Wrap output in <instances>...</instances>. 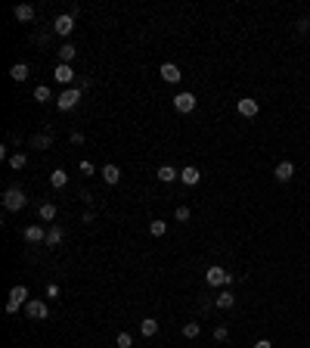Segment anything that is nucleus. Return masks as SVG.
<instances>
[{
	"mask_svg": "<svg viewBox=\"0 0 310 348\" xmlns=\"http://www.w3.org/2000/svg\"><path fill=\"white\" fill-rule=\"evenodd\" d=\"M103 181L115 186V184L121 181V168H118V165H103Z\"/></svg>",
	"mask_w": 310,
	"mask_h": 348,
	"instance_id": "14",
	"label": "nucleus"
},
{
	"mask_svg": "<svg viewBox=\"0 0 310 348\" xmlns=\"http://www.w3.org/2000/svg\"><path fill=\"white\" fill-rule=\"evenodd\" d=\"M236 109H239V115H245V118H255L257 115V100H239L236 103Z\"/></svg>",
	"mask_w": 310,
	"mask_h": 348,
	"instance_id": "8",
	"label": "nucleus"
},
{
	"mask_svg": "<svg viewBox=\"0 0 310 348\" xmlns=\"http://www.w3.org/2000/svg\"><path fill=\"white\" fill-rule=\"evenodd\" d=\"M10 299L19 302V305H25V302H28V289H25V286H13V289H10Z\"/></svg>",
	"mask_w": 310,
	"mask_h": 348,
	"instance_id": "22",
	"label": "nucleus"
},
{
	"mask_svg": "<svg viewBox=\"0 0 310 348\" xmlns=\"http://www.w3.org/2000/svg\"><path fill=\"white\" fill-rule=\"evenodd\" d=\"M158 72H162V78H164L167 84H177V81L183 78V75H180V69H177L174 62H162V69H158Z\"/></svg>",
	"mask_w": 310,
	"mask_h": 348,
	"instance_id": "7",
	"label": "nucleus"
},
{
	"mask_svg": "<svg viewBox=\"0 0 310 348\" xmlns=\"http://www.w3.org/2000/svg\"><path fill=\"white\" fill-rule=\"evenodd\" d=\"M10 78H13V81H25V78H28V65H25V62H16L13 69H10Z\"/></svg>",
	"mask_w": 310,
	"mask_h": 348,
	"instance_id": "17",
	"label": "nucleus"
},
{
	"mask_svg": "<svg viewBox=\"0 0 310 348\" xmlns=\"http://www.w3.org/2000/svg\"><path fill=\"white\" fill-rule=\"evenodd\" d=\"M273 174H276V181H282V184H286V181H292V174H295V165H292V162H279Z\"/></svg>",
	"mask_w": 310,
	"mask_h": 348,
	"instance_id": "13",
	"label": "nucleus"
},
{
	"mask_svg": "<svg viewBox=\"0 0 310 348\" xmlns=\"http://www.w3.org/2000/svg\"><path fill=\"white\" fill-rule=\"evenodd\" d=\"M199 333H202V327H199V324H183V336H186V339H196Z\"/></svg>",
	"mask_w": 310,
	"mask_h": 348,
	"instance_id": "26",
	"label": "nucleus"
},
{
	"mask_svg": "<svg viewBox=\"0 0 310 348\" xmlns=\"http://www.w3.org/2000/svg\"><path fill=\"white\" fill-rule=\"evenodd\" d=\"M25 317H31V320H47V317H50V308H47V302L28 299V302H25Z\"/></svg>",
	"mask_w": 310,
	"mask_h": 348,
	"instance_id": "3",
	"label": "nucleus"
},
{
	"mask_svg": "<svg viewBox=\"0 0 310 348\" xmlns=\"http://www.w3.org/2000/svg\"><path fill=\"white\" fill-rule=\"evenodd\" d=\"M74 31V16L72 13H62V16H56V22H53V35H62V38H69Z\"/></svg>",
	"mask_w": 310,
	"mask_h": 348,
	"instance_id": "4",
	"label": "nucleus"
},
{
	"mask_svg": "<svg viewBox=\"0 0 310 348\" xmlns=\"http://www.w3.org/2000/svg\"><path fill=\"white\" fill-rule=\"evenodd\" d=\"M13 16H16L19 22H31V19H35V6H31V3H19V6L13 10Z\"/></svg>",
	"mask_w": 310,
	"mask_h": 348,
	"instance_id": "11",
	"label": "nucleus"
},
{
	"mask_svg": "<svg viewBox=\"0 0 310 348\" xmlns=\"http://www.w3.org/2000/svg\"><path fill=\"white\" fill-rule=\"evenodd\" d=\"M174 109H177V112H192V109H196V97H192L189 90L177 93V97H174Z\"/></svg>",
	"mask_w": 310,
	"mask_h": 348,
	"instance_id": "6",
	"label": "nucleus"
},
{
	"mask_svg": "<svg viewBox=\"0 0 310 348\" xmlns=\"http://www.w3.org/2000/svg\"><path fill=\"white\" fill-rule=\"evenodd\" d=\"M37 215H40V221H53L56 218V205L53 202H44V205L37 208Z\"/></svg>",
	"mask_w": 310,
	"mask_h": 348,
	"instance_id": "21",
	"label": "nucleus"
},
{
	"mask_svg": "<svg viewBox=\"0 0 310 348\" xmlns=\"http://www.w3.org/2000/svg\"><path fill=\"white\" fill-rule=\"evenodd\" d=\"M81 103V87H65L59 97H56V106L62 109V112H69V109H74Z\"/></svg>",
	"mask_w": 310,
	"mask_h": 348,
	"instance_id": "2",
	"label": "nucleus"
},
{
	"mask_svg": "<svg viewBox=\"0 0 310 348\" xmlns=\"http://www.w3.org/2000/svg\"><path fill=\"white\" fill-rule=\"evenodd\" d=\"M140 333H143V336H155L158 333V320L155 317H146L143 324H140Z\"/></svg>",
	"mask_w": 310,
	"mask_h": 348,
	"instance_id": "18",
	"label": "nucleus"
},
{
	"mask_svg": "<svg viewBox=\"0 0 310 348\" xmlns=\"http://www.w3.org/2000/svg\"><path fill=\"white\" fill-rule=\"evenodd\" d=\"M35 100H37V103H47V100H50V87H47V84L35 87Z\"/></svg>",
	"mask_w": 310,
	"mask_h": 348,
	"instance_id": "27",
	"label": "nucleus"
},
{
	"mask_svg": "<svg viewBox=\"0 0 310 348\" xmlns=\"http://www.w3.org/2000/svg\"><path fill=\"white\" fill-rule=\"evenodd\" d=\"M50 184H53V186H56V190H59V186H65V184H69V174H65V171H62V168H56V171H53V174H50Z\"/></svg>",
	"mask_w": 310,
	"mask_h": 348,
	"instance_id": "20",
	"label": "nucleus"
},
{
	"mask_svg": "<svg viewBox=\"0 0 310 348\" xmlns=\"http://www.w3.org/2000/svg\"><path fill=\"white\" fill-rule=\"evenodd\" d=\"M16 311H19V302L10 299V302H6V314H16Z\"/></svg>",
	"mask_w": 310,
	"mask_h": 348,
	"instance_id": "32",
	"label": "nucleus"
},
{
	"mask_svg": "<svg viewBox=\"0 0 310 348\" xmlns=\"http://www.w3.org/2000/svg\"><path fill=\"white\" fill-rule=\"evenodd\" d=\"M50 143H53L50 134H37V137H35V146H40V149H50Z\"/></svg>",
	"mask_w": 310,
	"mask_h": 348,
	"instance_id": "28",
	"label": "nucleus"
},
{
	"mask_svg": "<svg viewBox=\"0 0 310 348\" xmlns=\"http://www.w3.org/2000/svg\"><path fill=\"white\" fill-rule=\"evenodd\" d=\"M155 177H158L162 184H171V181H177V177H180V171H177V168H171V165H162V168L155 171Z\"/></svg>",
	"mask_w": 310,
	"mask_h": 348,
	"instance_id": "12",
	"label": "nucleus"
},
{
	"mask_svg": "<svg viewBox=\"0 0 310 348\" xmlns=\"http://www.w3.org/2000/svg\"><path fill=\"white\" fill-rule=\"evenodd\" d=\"M255 348H273V345H270V339H257Z\"/></svg>",
	"mask_w": 310,
	"mask_h": 348,
	"instance_id": "33",
	"label": "nucleus"
},
{
	"mask_svg": "<svg viewBox=\"0 0 310 348\" xmlns=\"http://www.w3.org/2000/svg\"><path fill=\"white\" fill-rule=\"evenodd\" d=\"M25 205H28V199H25V193L19 186H10V190L3 193V208L6 211H22Z\"/></svg>",
	"mask_w": 310,
	"mask_h": 348,
	"instance_id": "1",
	"label": "nucleus"
},
{
	"mask_svg": "<svg viewBox=\"0 0 310 348\" xmlns=\"http://www.w3.org/2000/svg\"><path fill=\"white\" fill-rule=\"evenodd\" d=\"M10 165L16 168V171H19V168H25V165H28V156H25V152H16V156L10 159Z\"/></svg>",
	"mask_w": 310,
	"mask_h": 348,
	"instance_id": "25",
	"label": "nucleus"
},
{
	"mask_svg": "<svg viewBox=\"0 0 310 348\" xmlns=\"http://www.w3.org/2000/svg\"><path fill=\"white\" fill-rule=\"evenodd\" d=\"M180 181L186 184V186H196L199 181H202V171H199V168H192V165H189V168H183V171H180Z\"/></svg>",
	"mask_w": 310,
	"mask_h": 348,
	"instance_id": "9",
	"label": "nucleus"
},
{
	"mask_svg": "<svg viewBox=\"0 0 310 348\" xmlns=\"http://www.w3.org/2000/svg\"><path fill=\"white\" fill-rule=\"evenodd\" d=\"M236 305V295H233L230 289H223L220 295H217V308H233Z\"/></svg>",
	"mask_w": 310,
	"mask_h": 348,
	"instance_id": "19",
	"label": "nucleus"
},
{
	"mask_svg": "<svg viewBox=\"0 0 310 348\" xmlns=\"http://www.w3.org/2000/svg\"><path fill=\"white\" fill-rule=\"evenodd\" d=\"M214 339H217V342H227V339H230V329H227V327H214Z\"/></svg>",
	"mask_w": 310,
	"mask_h": 348,
	"instance_id": "29",
	"label": "nucleus"
},
{
	"mask_svg": "<svg viewBox=\"0 0 310 348\" xmlns=\"http://www.w3.org/2000/svg\"><path fill=\"white\" fill-rule=\"evenodd\" d=\"M230 280H233V277H230L223 267H217V265L205 270V283H208V286H227Z\"/></svg>",
	"mask_w": 310,
	"mask_h": 348,
	"instance_id": "5",
	"label": "nucleus"
},
{
	"mask_svg": "<svg viewBox=\"0 0 310 348\" xmlns=\"http://www.w3.org/2000/svg\"><path fill=\"white\" fill-rule=\"evenodd\" d=\"M62 243V227H50L47 230V246H59Z\"/></svg>",
	"mask_w": 310,
	"mask_h": 348,
	"instance_id": "23",
	"label": "nucleus"
},
{
	"mask_svg": "<svg viewBox=\"0 0 310 348\" xmlns=\"http://www.w3.org/2000/svg\"><path fill=\"white\" fill-rule=\"evenodd\" d=\"M149 233H152V236H164L167 224H164V221H152V224H149Z\"/></svg>",
	"mask_w": 310,
	"mask_h": 348,
	"instance_id": "24",
	"label": "nucleus"
},
{
	"mask_svg": "<svg viewBox=\"0 0 310 348\" xmlns=\"http://www.w3.org/2000/svg\"><path fill=\"white\" fill-rule=\"evenodd\" d=\"M74 53H78V50H74L72 44H65V47H59V65H72V59H74Z\"/></svg>",
	"mask_w": 310,
	"mask_h": 348,
	"instance_id": "16",
	"label": "nucleus"
},
{
	"mask_svg": "<svg viewBox=\"0 0 310 348\" xmlns=\"http://www.w3.org/2000/svg\"><path fill=\"white\" fill-rule=\"evenodd\" d=\"M133 345V336L130 333H118V348H130Z\"/></svg>",
	"mask_w": 310,
	"mask_h": 348,
	"instance_id": "30",
	"label": "nucleus"
},
{
	"mask_svg": "<svg viewBox=\"0 0 310 348\" xmlns=\"http://www.w3.org/2000/svg\"><path fill=\"white\" fill-rule=\"evenodd\" d=\"M189 215H192V211H189L186 205H180L177 211H174V218H177V221H189Z\"/></svg>",
	"mask_w": 310,
	"mask_h": 348,
	"instance_id": "31",
	"label": "nucleus"
},
{
	"mask_svg": "<svg viewBox=\"0 0 310 348\" xmlns=\"http://www.w3.org/2000/svg\"><path fill=\"white\" fill-rule=\"evenodd\" d=\"M25 240H28V243H47V233H44V227H37V224L25 227Z\"/></svg>",
	"mask_w": 310,
	"mask_h": 348,
	"instance_id": "10",
	"label": "nucleus"
},
{
	"mask_svg": "<svg viewBox=\"0 0 310 348\" xmlns=\"http://www.w3.org/2000/svg\"><path fill=\"white\" fill-rule=\"evenodd\" d=\"M53 78H56V81H62V84H72V81H74V72H72V65H56Z\"/></svg>",
	"mask_w": 310,
	"mask_h": 348,
	"instance_id": "15",
	"label": "nucleus"
}]
</instances>
